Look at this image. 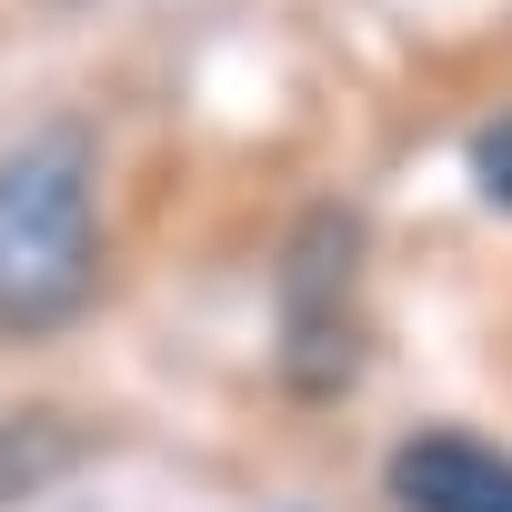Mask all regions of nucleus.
<instances>
[{
  "mask_svg": "<svg viewBox=\"0 0 512 512\" xmlns=\"http://www.w3.org/2000/svg\"><path fill=\"white\" fill-rule=\"evenodd\" d=\"M101 171L81 131L0 151V342H51L101 302Z\"/></svg>",
  "mask_w": 512,
  "mask_h": 512,
  "instance_id": "f257e3e1",
  "label": "nucleus"
},
{
  "mask_svg": "<svg viewBox=\"0 0 512 512\" xmlns=\"http://www.w3.org/2000/svg\"><path fill=\"white\" fill-rule=\"evenodd\" d=\"M282 382L302 402H342L352 372H362V221L342 201L302 211L292 221V251H282Z\"/></svg>",
  "mask_w": 512,
  "mask_h": 512,
  "instance_id": "f03ea898",
  "label": "nucleus"
},
{
  "mask_svg": "<svg viewBox=\"0 0 512 512\" xmlns=\"http://www.w3.org/2000/svg\"><path fill=\"white\" fill-rule=\"evenodd\" d=\"M392 502L402 512H512V452L462 422H432L392 452Z\"/></svg>",
  "mask_w": 512,
  "mask_h": 512,
  "instance_id": "7ed1b4c3",
  "label": "nucleus"
},
{
  "mask_svg": "<svg viewBox=\"0 0 512 512\" xmlns=\"http://www.w3.org/2000/svg\"><path fill=\"white\" fill-rule=\"evenodd\" d=\"M71 462H81V422H61L51 402H21V412H0V512L41 502V492H51Z\"/></svg>",
  "mask_w": 512,
  "mask_h": 512,
  "instance_id": "20e7f679",
  "label": "nucleus"
},
{
  "mask_svg": "<svg viewBox=\"0 0 512 512\" xmlns=\"http://www.w3.org/2000/svg\"><path fill=\"white\" fill-rule=\"evenodd\" d=\"M462 161H472V191H482L492 211H512V101L472 131V151H462Z\"/></svg>",
  "mask_w": 512,
  "mask_h": 512,
  "instance_id": "39448f33",
  "label": "nucleus"
}]
</instances>
